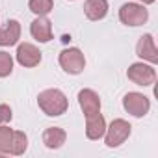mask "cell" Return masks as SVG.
<instances>
[{
	"mask_svg": "<svg viewBox=\"0 0 158 158\" xmlns=\"http://www.w3.org/2000/svg\"><path fill=\"white\" fill-rule=\"evenodd\" d=\"M130 123L125 119H114L112 125L104 130V143L108 147H119L130 136Z\"/></svg>",
	"mask_w": 158,
	"mask_h": 158,
	"instance_id": "3",
	"label": "cell"
},
{
	"mask_svg": "<svg viewBox=\"0 0 158 158\" xmlns=\"http://www.w3.org/2000/svg\"><path fill=\"white\" fill-rule=\"evenodd\" d=\"M138 2H141V4H152L154 0H138Z\"/></svg>",
	"mask_w": 158,
	"mask_h": 158,
	"instance_id": "20",
	"label": "cell"
},
{
	"mask_svg": "<svg viewBox=\"0 0 158 158\" xmlns=\"http://www.w3.org/2000/svg\"><path fill=\"white\" fill-rule=\"evenodd\" d=\"M123 108H125L130 115H134V117H143V115L149 112L151 102H149V99H147L143 93L130 91V93H127V95L123 97Z\"/></svg>",
	"mask_w": 158,
	"mask_h": 158,
	"instance_id": "6",
	"label": "cell"
},
{
	"mask_svg": "<svg viewBox=\"0 0 158 158\" xmlns=\"http://www.w3.org/2000/svg\"><path fill=\"white\" fill-rule=\"evenodd\" d=\"M136 54L141 60H147L151 63H158V50H156V45H154V39L151 34H145L139 37V41L136 45Z\"/></svg>",
	"mask_w": 158,
	"mask_h": 158,
	"instance_id": "10",
	"label": "cell"
},
{
	"mask_svg": "<svg viewBox=\"0 0 158 158\" xmlns=\"http://www.w3.org/2000/svg\"><path fill=\"white\" fill-rule=\"evenodd\" d=\"M37 104L43 110V114H47L50 117H58V115L65 114L67 108H69V101H67L65 93L56 89V88L41 91L39 97H37Z\"/></svg>",
	"mask_w": 158,
	"mask_h": 158,
	"instance_id": "1",
	"label": "cell"
},
{
	"mask_svg": "<svg viewBox=\"0 0 158 158\" xmlns=\"http://www.w3.org/2000/svg\"><path fill=\"white\" fill-rule=\"evenodd\" d=\"M11 71H13V58H11V54L0 50V78L10 76Z\"/></svg>",
	"mask_w": 158,
	"mask_h": 158,
	"instance_id": "18",
	"label": "cell"
},
{
	"mask_svg": "<svg viewBox=\"0 0 158 158\" xmlns=\"http://www.w3.org/2000/svg\"><path fill=\"white\" fill-rule=\"evenodd\" d=\"M26 147H28V138H26V134H24V132H21V130L13 132L10 154H15V156H19V154H23V152L26 151Z\"/></svg>",
	"mask_w": 158,
	"mask_h": 158,
	"instance_id": "15",
	"label": "cell"
},
{
	"mask_svg": "<svg viewBox=\"0 0 158 158\" xmlns=\"http://www.w3.org/2000/svg\"><path fill=\"white\" fill-rule=\"evenodd\" d=\"M21 37V24L19 21L11 19L6 23V26L0 28V47H11Z\"/></svg>",
	"mask_w": 158,
	"mask_h": 158,
	"instance_id": "12",
	"label": "cell"
},
{
	"mask_svg": "<svg viewBox=\"0 0 158 158\" xmlns=\"http://www.w3.org/2000/svg\"><path fill=\"white\" fill-rule=\"evenodd\" d=\"M28 8L32 13H35L37 17L39 15H47L52 11L54 8V0H30L28 2Z\"/></svg>",
	"mask_w": 158,
	"mask_h": 158,
	"instance_id": "17",
	"label": "cell"
},
{
	"mask_svg": "<svg viewBox=\"0 0 158 158\" xmlns=\"http://www.w3.org/2000/svg\"><path fill=\"white\" fill-rule=\"evenodd\" d=\"M17 61L23 67H35L41 61V52L32 43H21L17 47Z\"/></svg>",
	"mask_w": 158,
	"mask_h": 158,
	"instance_id": "7",
	"label": "cell"
},
{
	"mask_svg": "<svg viewBox=\"0 0 158 158\" xmlns=\"http://www.w3.org/2000/svg\"><path fill=\"white\" fill-rule=\"evenodd\" d=\"M104 130H106V121L101 112L86 117V136L89 139H101L104 136Z\"/></svg>",
	"mask_w": 158,
	"mask_h": 158,
	"instance_id": "11",
	"label": "cell"
},
{
	"mask_svg": "<svg viewBox=\"0 0 158 158\" xmlns=\"http://www.w3.org/2000/svg\"><path fill=\"white\" fill-rule=\"evenodd\" d=\"M11 138H13V130L10 127H6V125H0V156L10 154Z\"/></svg>",
	"mask_w": 158,
	"mask_h": 158,
	"instance_id": "16",
	"label": "cell"
},
{
	"mask_svg": "<svg viewBox=\"0 0 158 158\" xmlns=\"http://www.w3.org/2000/svg\"><path fill=\"white\" fill-rule=\"evenodd\" d=\"M127 76L128 80H132L134 84L138 86H152L154 80H156V71L147 65V63H132L127 71Z\"/></svg>",
	"mask_w": 158,
	"mask_h": 158,
	"instance_id": "5",
	"label": "cell"
},
{
	"mask_svg": "<svg viewBox=\"0 0 158 158\" xmlns=\"http://www.w3.org/2000/svg\"><path fill=\"white\" fill-rule=\"evenodd\" d=\"M67 139V134L63 128L60 127H48L45 132H43V143L48 147V149H60Z\"/></svg>",
	"mask_w": 158,
	"mask_h": 158,
	"instance_id": "14",
	"label": "cell"
},
{
	"mask_svg": "<svg viewBox=\"0 0 158 158\" xmlns=\"http://www.w3.org/2000/svg\"><path fill=\"white\" fill-rule=\"evenodd\" d=\"M60 65L69 74H80L86 67V58L80 48L71 47V48H65L60 52Z\"/></svg>",
	"mask_w": 158,
	"mask_h": 158,
	"instance_id": "2",
	"label": "cell"
},
{
	"mask_svg": "<svg viewBox=\"0 0 158 158\" xmlns=\"http://www.w3.org/2000/svg\"><path fill=\"white\" fill-rule=\"evenodd\" d=\"M11 121V108L8 104H0V125Z\"/></svg>",
	"mask_w": 158,
	"mask_h": 158,
	"instance_id": "19",
	"label": "cell"
},
{
	"mask_svg": "<svg viewBox=\"0 0 158 158\" xmlns=\"http://www.w3.org/2000/svg\"><path fill=\"white\" fill-rule=\"evenodd\" d=\"M84 13L89 21H101L108 13V2L106 0H86L84 2Z\"/></svg>",
	"mask_w": 158,
	"mask_h": 158,
	"instance_id": "13",
	"label": "cell"
},
{
	"mask_svg": "<svg viewBox=\"0 0 158 158\" xmlns=\"http://www.w3.org/2000/svg\"><path fill=\"white\" fill-rule=\"evenodd\" d=\"M30 34L34 39H37L39 43H47L52 39V23L45 17V15H39L35 21H32L30 24Z\"/></svg>",
	"mask_w": 158,
	"mask_h": 158,
	"instance_id": "9",
	"label": "cell"
},
{
	"mask_svg": "<svg viewBox=\"0 0 158 158\" xmlns=\"http://www.w3.org/2000/svg\"><path fill=\"white\" fill-rule=\"evenodd\" d=\"M119 19H121V23L127 24V26H141V24L147 23L149 13H147V10H145L141 4H132V2H128V4H123V6H121V10H119Z\"/></svg>",
	"mask_w": 158,
	"mask_h": 158,
	"instance_id": "4",
	"label": "cell"
},
{
	"mask_svg": "<svg viewBox=\"0 0 158 158\" xmlns=\"http://www.w3.org/2000/svg\"><path fill=\"white\" fill-rule=\"evenodd\" d=\"M78 104H80L84 115H93L97 112H101V99L93 89H82L78 91Z\"/></svg>",
	"mask_w": 158,
	"mask_h": 158,
	"instance_id": "8",
	"label": "cell"
}]
</instances>
